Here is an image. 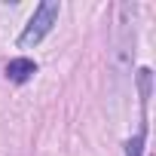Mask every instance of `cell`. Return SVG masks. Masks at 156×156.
Wrapping results in <instances>:
<instances>
[{"label": "cell", "instance_id": "cell-3", "mask_svg": "<svg viewBox=\"0 0 156 156\" xmlns=\"http://www.w3.org/2000/svg\"><path fill=\"white\" fill-rule=\"evenodd\" d=\"M144 144H147V122H141L138 132L129 138V144H126V156H144Z\"/></svg>", "mask_w": 156, "mask_h": 156}, {"label": "cell", "instance_id": "cell-1", "mask_svg": "<svg viewBox=\"0 0 156 156\" xmlns=\"http://www.w3.org/2000/svg\"><path fill=\"white\" fill-rule=\"evenodd\" d=\"M58 12H61V6L55 3V0H43V3L34 9V16L28 19V25H25V31H22V37H19V46H22V49L37 46V43L52 31V25L58 22Z\"/></svg>", "mask_w": 156, "mask_h": 156}, {"label": "cell", "instance_id": "cell-2", "mask_svg": "<svg viewBox=\"0 0 156 156\" xmlns=\"http://www.w3.org/2000/svg\"><path fill=\"white\" fill-rule=\"evenodd\" d=\"M34 73H37V64L31 58H12L6 64V76H9L12 83H28Z\"/></svg>", "mask_w": 156, "mask_h": 156}]
</instances>
